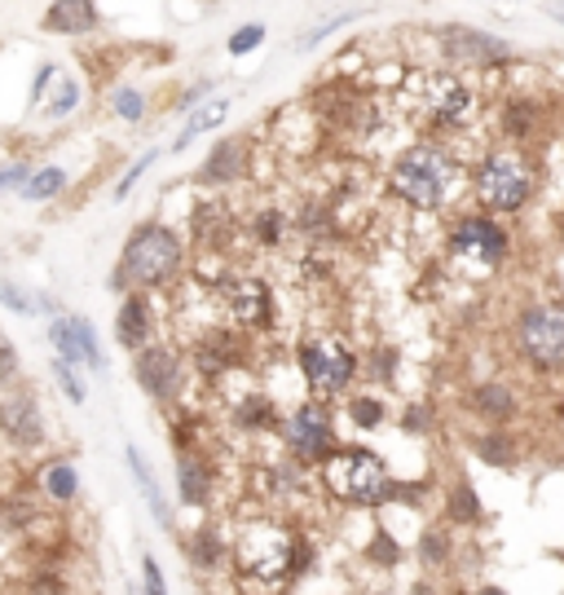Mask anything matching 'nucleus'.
<instances>
[{
	"label": "nucleus",
	"mask_w": 564,
	"mask_h": 595,
	"mask_svg": "<svg viewBox=\"0 0 564 595\" xmlns=\"http://www.w3.org/2000/svg\"><path fill=\"white\" fill-rule=\"evenodd\" d=\"M0 437H5L19 454L45 445L49 419H45V410H40L36 389H27V384H19V380L0 389Z\"/></svg>",
	"instance_id": "12"
},
{
	"label": "nucleus",
	"mask_w": 564,
	"mask_h": 595,
	"mask_svg": "<svg viewBox=\"0 0 564 595\" xmlns=\"http://www.w3.org/2000/svg\"><path fill=\"white\" fill-rule=\"evenodd\" d=\"M106 106H110V115H116V119H124V124H142L146 110H151V97L142 88H133V84H116Z\"/></svg>",
	"instance_id": "32"
},
{
	"label": "nucleus",
	"mask_w": 564,
	"mask_h": 595,
	"mask_svg": "<svg viewBox=\"0 0 564 595\" xmlns=\"http://www.w3.org/2000/svg\"><path fill=\"white\" fill-rule=\"evenodd\" d=\"M265 45V23H243L230 32V40H225V49H230V58H248Z\"/></svg>",
	"instance_id": "37"
},
{
	"label": "nucleus",
	"mask_w": 564,
	"mask_h": 595,
	"mask_svg": "<svg viewBox=\"0 0 564 595\" xmlns=\"http://www.w3.org/2000/svg\"><path fill=\"white\" fill-rule=\"evenodd\" d=\"M468 445H472V454H477L481 463H490V467H499V472H507V467H516V463H520V445H516V437H512V428H507V424H490V428H481Z\"/></svg>",
	"instance_id": "24"
},
{
	"label": "nucleus",
	"mask_w": 564,
	"mask_h": 595,
	"mask_svg": "<svg viewBox=\"0 0 564 595\" xmlns=\"http://www.w3.org/2000/svg\"><path fill=\"white\" fill-rule=\"evenodd\" d=\"M278 432H283L287 454L300 459L304 467H322V459L340 445V437H335V415H331V406L322 397H309L291 415H283Z\"/></svg>",
	"instance_id": "7"
},
{
	"label": "nucleus",
	"mask_w": 564,
	"mask_h": 595,
	"mask_svg": "<svg viewBox=\"0 0 564 595\" xmlns=\"http://www.w3.org/2000/svg\"><path fill=\"white\" fill-rule=\"evenodd\" d=\"M248 168H252V146H248V138H220L212 151H207V159L199 164V186H207V190H225V186H239V181H248Z\"/></svg>",
	"instance_id": "17"
},
{
	"label": "nucleus",
	"mask_w": 564,
	"mask_h": 595,
	"mask_svg": "<svg viewBox=\"0 0 564 595\" xmlns=\"http://www.w3.org/2000/svg\"><path fill=\"white\" fill-rule=\"evenodd\" d=\"M459 181H464L459 159L449 155L445 146H436V142L406 146V151L393 159V168H388L393 194H397L406 207H415V212H441L449 199H455Z\"/></svg>",
	"instance_id": "2"
},
{
	"label": "nucleus",
	"mask_w": 564,
	"mask_h": 595,
	"mask_svg": "<svg viewBox=\"0 0 564 595\" xmlns=\"http://www.w3.org/2000/svg\"><path fill=\"white\" fill-rule=\"evenodd\" d=\"M49 344H53L58 357H67V362H75V367L106 371L101 340H97L93 322L80 318V313H53V318H49Z\"/></svg>",
	"instance_id": "15"
},
{
	"label": "nucleus",
	"mask_w": 564,
	"mask_h": 595,
	"mask_svg": "<svg viewBox=\"0 0 564 595\" xmlns=\"http://www.w3.org/2000/svg\"><path fill=\"white\" fill-rule=\"evenodd\" d=\"M220 305L230 309L235 326L243 331H269L278 326V305H274V287L256 274H225L216 287Z\"/></svg>",
	"instance_id": "11"
},
{
	"label": "nucleus",
	"mask_w": 564,
	"mask_h": 595,
	"mask_svg": "<svg viewBox=\"0 0 564 595\" xmlns=\"http://www.w3.org/2000/svg\"><path fill=\"white\" fill-rule=\"evenodd\" d=\"M67 168H58V164H45V168H32V177L23 181V190H19V199L23 203H49V199H58L62 190H67Z\"/></svg>",
	"instance_id": "31"
},
{
	"label": "nucleus",
	"mask_w": 564,
	"mask_h": 595,
	"mask_svg": "<svg viewBox=\"0 0 564 595\" xmlns=\"http://www.w3.org/2000/svg\"><path fill=\"white\" fill-rule=\"evenodd\" d=\"M49 371H53L58 389L67 393V402H71V406H84V384H80V376H75V362H67V357H53Z\"/></svg>",
	"instance_id": "39"
},
{
	"label": "nucleus",
	"mask_w": 564,
	"mask_h": 595,
	"mask_svg": "<svg viewBox=\"0 0 564 595\" xmlns=\"http://www.w3.org/2000/svg\"><path fill=\"white\" fill-rule=\"evenodd\" d=\"M278 424H283V415H278L274 397H265V393H243V397L235 402V428H243V432H274Z\"/></svg>",
	"instance_id": "30"
},
{
	"label": "nucleus",
	"mask_w": 564,
	"mask_h": 595,
	"mask_svg": "<svg viewBox=\"0 0 564 595\" xmlns=\"http://www.w3.org/2000/svg\"><path fill=\"white\" fill-rule=\"evenodd\" d=\"M155 159H159V146H155V151H146L142 159H133V164H129V172L116 181V190H110V199H116V203H124V199L133 194V186H137V181H142V177L155 168Z\"/></svg>",
	"instance_id": "38"
},
{
	"label": "nucleus",
	"mask_w": 564,
	"mask_h": 595,
	"mask_svg": "<svg viewBox=\"0 0 564 595\" xmlns=\"http://www.w3.org/2000/svg\"><path fill=\"white\" fill-rule=\"evenodd\" d=\"M190 362L203 380H220L235 367H243V326H212L194 340Z\"/></svg>",
	"instance_id": "16"
},
{
	"label": "nucleus",
	"mask_w": 564,
	"mask_h": 595,
	"mask_svg": "<svg viewBox=\"0 0 564 595\" xmlns=\"http://www.w3.org/2000/svg\"><path fill=\"white\" fill-rule=\"evenodd\" d=\"M367 376L375 384H393V376H397V348H375L367 357Z\"/></svg>",
	"instance_id": "41"
},
{
	"label": "nucleus",
	"mask_w": 564,
	"mask_h": 595,
	"mask_svg": "<svg viewBox=\"0 0 564 595\" xmlns=\"http://www.w3.org/2000/svg\"><path fill=\"white\" fill-rule=\"evenodd\" d=\"M560 243H564V221H560Z\"/></svg>",
	"instance_id": "49"
},
{
	"label": "nucleus",
	"mask_w": 564,
	"mask_h": 595,
	"mask_svg": "<svg viewBox=\"0 0 564 595\" xmlns=\"http://www.w3.org/2000/svg\"><path fill=\"white\" fill-rule=\"evenodd\" d=\"M230 547H235L239 573H248V578H256V582H274V578H287L296 538H291L287 529H278V525H252V529H243Z\"/></svg>",
	"instance_id": "9"
},
{
	"label": "nucleus",
	"mask_w": 564,
	"mask_h": 595,
	"mask_svg": "<svg viewBox=\"0 0 564 595\" xmlns=\"http://www.w3.org/2000/svg\"><path fill=\"white\" fill-rule=\"evenodd\" d=\"M19 367H23V362H19L14 340H10V335H0V389L19 380Z\"/></svg>",
	"instance_id": "43"
},
{
	"label": "nucleus",
	"mask_w": 564,
	"mask_h": 595,
	"mask_svg": "<svg viewBox=\"0 0 564 595\" xmlns=\"http://www.w3.org/2000/svg\"><path fill=\"white\" fill-rule=\"evenodd\" d=\"M345 415H349V424H353V428L371 432V428H380V424L388 419V406H384V397H380V393H353V397H349V406H345Z\"/></svg>",
	"instance_id": "33"
},
{
	"label": "nucleus",
	"mask_w": 564,
	"mask_h": 595,
	"mask_svg": "<svg viewBox=\"0 0 564 595\" xmlns=\"http://www.w3.org/2000/svg\"><path fill=\"white\" fill-rule=\"evenodd\" d=\"M512 340H516V353L529 371H538V376L564 371V309L560 305L542 300V305L520 309Z\"/></svg>",
	"instance_id": "6"
},
{
	"label": "nucleus",
	"mask_w": 564,
	"mask_h": 595,
	"mask_svg": "<svg viewBox=\"0 0 564 595\" xmlns=\"http://www.w3.org/2000/svg\"><path fill=\"white\" fill-rule=\"evenodd\" d=\"M225 119H230V97H212V102H199V110L185 119V129L177 133V142L168 146V151H190V142L194 138H203V133H212V129H220Z\"/></svg>",
	"instance_id": "29"
},
{
	"label": "nucleus",
	"mask_w": 564,
	"mask_h": 595,
	"mask_svg": "<svg viewBox=\"0 0 564 595\" xmlns=\"http://www.w3.org/2000/svg\"><path fill=\"white\" fill-rule=\"evenodd\" d=\"M362 19V10H345V14H331V19H322L313 32H304L300 40H296V49L300 53H309V49H317L326 36H335V32H340V27H349V23H358Z\"/></svg>",
	"instance_id": "36"
},
{
	"label": "nucleus",
	"mask_w": 564,
	"mask_h": 595,
	"mask_svg": "<svg viewBox=\"0 0 564 595\" xmlns=\"http://www.w3.org/2000/svg\"><path fill=\"white\" fill-rule=\"evenodd\" d=\"M441 512H445V521H449V525H459V529H472V525H481V521H485V503H481L477 486H472V481H464V476L441 495Z\"/></svg>",
	"instance_id": "25"
},
{
	"label": "nucleus",
	"mask_w": 564,
	"mask_h": 595,
	"mask_svg": "<svg viewBox=\"0 0 564 595\" xmlns=\"http://www.w3.org/2000/svg\"><path fill=\"white\" fill-rule=\"evenodd\" d=\"M401 556H406V551H401V543L380 525V529L371 534V543H367V560H371V569H397V564H401Z\"/></svg>",
	"instance_id": "35"
},
{
	"label": "nucleus",
	"mask_w": 564,
	"mask_h": 595,
	"mask_svg": "<svg viewBox=\"0 0 564 595\" xmlns=\"http://www.w3.org/2000/svg\"><path fill=\"white\" fill-rule=\"evenodd\" d=\"M477 106H481V97L455 71H432L423 80V110H428V119L436 129H464L477 115Z\"/></svg>",
	"instance_id": "14"
},
{
	"label": "nucleus",
	"mask_w": 564,
	"mask_h": 595,
	"mask_svg": "<svg viewBox=\"0 0 564 595\" xmlns=\"http://www.w3.org/2000/svg\"><path fill=\"white\" fill-rule=\"evenodd\" d=\"M436 45H441L445 62L459 67V71H499L516 58L507 40H499L494 32H481L472 23H441Z\"/></svg>",
	"instance_id": "8"
},
{
	"label": "nucleus",
	"mask_w": 564,
	"mask_h": 595,
	"mask_svg": "<svg viewBox=\"0 0 564 595\" xmlns=\"http://www.w3.org/2000/svg\"><path fill=\"white\" fill-rule=\"evenodd\" d=\"M75 106H80V80H75V75H58V80H53V93L45 97V115H49V119H67Z\"/></svg>",
	"instance_id": "34"
},
{
	"label": "nucleus",
	"mask_w": 564,
	"mask_h": 595,
	"mask_svg": "<svg viewBox=\"0 0 564 595\" xmlns=\"http://www.w3.org/2000/svg\"><path fill=\"white\" fill-rule=\"evenodd\" d=\"M97 23H101L97 0H53L40 14V32L49 36H88L97 32Z\"/></svg>",
	"instance_id": "22"
},
{
	"label": "nucleus",
	"mask_w": 564,
	"mask_h": 595,
	"mask_svg": "<svg viewBox=\"0 0 564 595\" xmlns=\"http://www.w3.org/2000/svg\"><path fill=\"white\" fill-rule=\"evenodd\" d=\"M133 380H137V389H142L151 402L172 406V402L181 397V389H185V357H181L177 348L151 340V344L137 348V357H133Z\"/></svg>",
	"instance_id": "13"
},
{
	"label": "nucleus",
	"mask_w": 564,
	"mask_h": 595,
	"mask_svg": "<svg viewBox=\"0 0 564 595\" xmlns=\"http://www.w3.org/2000/svg\"><path fill=\"white\" fill-rule=\"evenodd\" d=\"M296 367L304 376L309 397L335 402L340 393L353 389V380L362 376V357L335 335H309L296 344Z\"/></svg>",
	"instance_id": "5"
},
{
	"label": "nucleus",
	"mask_w": 564,
	"mask_h": 595,
	"mask_svg": "<svg viewBox=\"0 0 564 595\" xmlns=\"http://www.w3.org/2000/svg\"><path fill=\"white\" fill-rule=\"evenodd\" d=\"M142 591H146V595L168 591V578H164V569H159V560H155V556H142Z\"/></svg>",
	"instance_id": "46"
},
{
	"label": "nucleus",
	"mask_w": 564,
	"mask_h": 595,
	"mask_svg": "<svg viewBox=\"0 0 564 595\" xmlns=\"http://www.w3.org/2000/svg\"><path fill=\"white\" fill-rule=\"evenodd\" d=\"M40 495L53 503V508H67V503H75L80 499V472H75V463L62 454V459H49L45 467H40Z\"/></svg>",
	"instance_id": "26"
},
{
	"label": "nucleus",
	"mask_w": 564,
	"mask_h": 595,
	"mask_svg": "<svg viewBox=\"0 0 564 595\" xmlns=\"http://www.w3.org/2000/svg\"><path fill=\"white\" fill-rule=\"evenodd\" d=\"M322 486L345 508H384V503H397L401 481L388 472L384 454L367 445H335L322 459Z\"/></svg>",
	"instance_id": "3"
},
{
	"label": "nucleus",
	"mask_w": 564,
	"mask_h": 595,
	"mask_svg": "<svg viewBox=\"0 0 564 595\" xmlns=\"http://www.w3.org/2000/svg\"><path fill=\"white\" fill-rule=\"evenodd\" d=\"M468 181H472L477 203H481L485 212H494V216H516V212H525L529 199H533V186H538V177H533L525 151L512 146V142H507V146H494V151L472 168Z\"/></svg>",
	"instance_id": "4"
},
{
	"label": "nucleus",
	"mask_w": 564,
	"mask_h": 595,
	"mask_svg": "<svg viewBox=\"0 0 564 595\" xmlns=\"http://www.w3.org/2000/svg\"><path fill=\"white\" fill-rule=\"evenodd\" d=\"M455 525H441V521H432V525H423V534H419V547H415V556H419V564L423 569H432V573H441V569H449L455 564V534H449Z\"/></svg>",
	"instance_id": "27"
},
{
	"label": "nucleus",
	"mask_w": 564,
	"mask_h": 595,
	"mask_svg": "<svg viewBox=\"0 0 564 595\" xmlns=\"http://www.w3.org/2000/svg\"><path fill=\"white\" fill-rule=\"evenodd\" d=\"M0 534H5V525H0Z\"/></svg>",
	"instance_id": "50"
},
{
	"label": "nucleus",
	"mask_w": 564,
	"mask_h": 595,
	"mask_svg": "<svg viewBox=\"0 0 564 595\" xmlns=\"http://www.w3.org/2000/svg\"><path fill=\"white\" fill-rule=\"evenodd\" d=\"M32 177V164L27 159H14V164H5L0 168V194H10V190H23V181Z\"/></svg>",
	"instance_id": "45"
},
{
	"label": "nucleus",
	"mask_w": 564,
	"mask_h": 595,
	"mask_svg": "<svg viewBox=\"0 0 564 595\" xmlns=\"http://www.w3.org/2000/svg\"><path fill=\"white\" fill-rule=\"evenodd\" d=\"M542 124H547V110L538 97H507L499 106V129L512 146H529L542 133Z\"/></svg>",
	"instance_id": "20"
},
{
	"label": "nucleus",
	"mask_w": 564,
	"mask_h": 595,
	"mask_svg": "<svg viewBox=\"0 0 564 595\" xmlns=\"http://www.w3.org/2000/svg\"><path fill=\"white\" fill-rule=\"evenodd\" d=\"M185 265V243L181 234L164 221H137L120 248V261H116V274H110V287L116 291H129V287H142V291H159L168 287Z\"/></svg>",
	"instance_id": "1"
},
{
	"label": "nucleus",
	"mask_w": 564,
	"mask_h": 595,
	"mask_svg": "<svg viewBox=\"0 0 564 595\" xmlns=\"http://www.w3.org/2000/svg\"><path fill=\"white\" fill-rule=\"evenodd\" d=\"M181 547H185V560H190V573H225L230 560H235L230 538H225L220 529H212V525H199Z\"/></svg>",
	"instance_id": "21"
},
{
	"label": "nucleus",
	"mask_w": 564,
	"mask_h": 595,
	"mask_svg": "<svg viewBox=\"0 0 564 595\" xmlns=\"http://www.w3.org/2000/svg\"><path fill=\"white\" fill-rule=\"evenodd\" d=\"M468 406L485 424H512L520 415V393L512 384H503V380H490V384H477L468 393Z\"/></svg>",
	"instance_id": "23"
},
{
	"label": "nucleus",
	"mask_w": 564,
	"mask_h": 595,
	"mask_svg": "<svg viewBox=\"0 0 564 595\" xmlns=\"http://www.w3.org/2000/svg\"><path fill=\"white\" fill-rule=\"evenodd\" d=\"M116 340L129 353H137V348H146L155 340V305H151V296L142 287L124 291V300L116 309Z\"/></svg>",
	"instance_id": "18"
},
{
	"label": "nucleus",
	"mask_w": 564,
	"mask_h": 595,
	"mask_svg": "<svg viewBox=\"0 0 564 595\" xmlns=\"http://www.w3.org/2000/svg\"><path fill=\"white\" fill-rule=\"evenodd\" d=\"M53 80H58V67H53V62H40V67H36V80H32V106L45 102V93L53 88Z\"/></svg>",
	"instance_id": "47"
},
{
	"label": "nucleus",
	"mask_w": 564,
	"mask_h": 595,
	"mask_svg": "<svg viewBox=\"0 0 564 595\" xmlns=\"http://www.w3.org/2000/svg\"><path fill=\"white\" fill-rule=\"evenodd\" d=\"M124 459H129V472H133V481H137V490H142V499H146L151 516L168 525V521H172V508H168V499H164V486L155 481V472H151L146 454H142L137 445H124Z\"/></svg>",
	"instance_id": "28"
},
{
	"label": "nucleus",
	"mask_w": 564,
	"mask_h": 595,
	"mask_svg": "<svg viewBox=\"0 0 564 595\" xmlns=\"http://www.w3.org/2000/svg\"><path fill=\"white\" fill-rule=\"evenodd\" d=\"M428 428H432V410H428V406H419V402H415V406H406V410H401V432L423 437Z\"/></svg>",
	"instance_id": "44"
},
{
	"label": "nucleus",
	"mask_w": 564,
	"mask_h": 595,
	"mask_svg": "<svg viewBox=\"0 0 564 595\" xmlns=\"http://www.w3.org/2000/svg\"><path fill=\"white\" fill-rule=\"evenodd\" d=\"M216 495L212 467L199 450H177V503L181 508H207Z\"/></svg>",
	"instance_id": "19"
},
{
	"label": "nucleus",
	"mask_w": 564,
	"mask_h": 595,
	"mask_svg": "<svg viewBox=\"0 0 564 595\" xmlns=\"http://www.w3.org/2000/svg\"><path fill=\"white\" fill-rule=\"evenodd\" d=\"M542 10H547V19H551V23H560V27H564V0H547Z\"/></svg>",
	"instance_id": "48"
},
{
	"label": "nucleus",
	"mask_w": 564,
	"mask_h": 595,
	"mask_svg": "<svg viewBox=\"0 0 564 595\" xmlns=\"http://www.w3.org/2000/svg\"><path fill=\"white\" fill-rule=\"evenodd\" d=\"M449 252L455 257H468V261H477V265H485V270H499L507 257H512V234H507V225L499 221V216H490V212H468V216H459L455 225H449Z\"/></svg>",
	"instance_id": "10"
},
{
	"label": "nucleus",
	"mask_w": 564,
	"mask_h": 595,
	"mask_svg": "<svg viewBox=\"0 0 564 595\" xmlns=\"http://www.w3.org/2000/svg\"><path fill=\"white\" fill-rule=\"evenodd\" d=\"M283 225H287V221H283L278 207H261L256 221H252V229H256V238H261L265 248H278V243H283Z\"/></svg>",
	"instance_id": "40"
},
{
	"label": "nucleus",
	"mask_w": 564,
	"mask_h": 595,
	"mask_svg": "<svg viewBox=\"0 0 564 595\" xmlns=\"http://www.w3.org/2000/svg\"><path fill=\"white\" fill-rule=\"evenodd\" d=\"M0 305H5L10 313H19V318H32V313L40 309V305H36L23 287H14V283H0Z\"/></svg>",
	"instance_id": "42"
}]
</instances>
